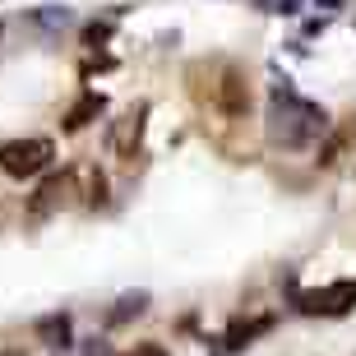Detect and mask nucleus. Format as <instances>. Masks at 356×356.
Returning a JSON list of instances; mask_svg holds the SVG:
<instances>
[{
	"label": "nucleus",
	"mask_w": 356,
	"mask_h": 356,
	"mask_svg": "<svg viewBox=\"0 0 356 356\" xmlns=\"http://www.w3.org/2000/svg\"><path fill=\"white\" fill-rule=\"evenodd\" d=\"M268 329H273V319H268V315L250 319V324H236V329L227 333V347L236 352V347H245V343H250V338H259V333H268Z\"/></svg>",
	"instance_id": "8"
},
{
	"label": "nucleus",
	"mask_w": 356,
	"mask_h": 356,
	"mask_svg": "<svg viewBox=\"0 0 356 356\" xmlns=\"http://www.w3.org/2000/svg\"><path fill=\"white\" fill-rule=\"evenodd\" d=\"M65 190H70V176H47V181L38 185V195H33V204H28V218L38 222V218H47V213L65 199Z\"/></svg>",
	"instance_id": "6"
},
{
	"label": "nucleus",
	"mask_w": 356,
	"mask_h": 356,
	"mask_svg": "<svg viewBox=\"0 0 356 356\" xmlns=\"http://www.w3.org/2000/svg\"><path fill=\"white\" fill-rule=\"evenodd\" d=\"M319 134H329V111L305 102L287 79H277L268 92V139L277 148H310Z\"/></svg>",
	"instance_id": "1"
},
{
	"label": "nucleus",
	"mask_w": 356,
	"mask_h": 356,
	"mask_svg": "<svg viewBox=\"0 0 356 356\" xmlns=\"http://www.w3.org/2000/svg\"><path fill=\"white\" fill-rule=\"evenodd\" d=\"M38 24H47V28H60V24H70V10H65V5L56 10V5H51L47 14H38Z\"/></svg>",
	"instance_id": "11"
},
{
	"label": "nucleus",
	"mask_w": 356,
	"mask_h": 356,
	"mask_svg": "<svg viewBox=\"0 0 356 356\" xmlns=\"http://www.w3.org/2000/svg\"><path fill=\"white\" fill-rule=\"evenodd\" d=\"M97 111H102V92H83L79 102L65 111V130H83V125H88Z\"/></svg>",
	"instance_id": "7"
},
{
	"label": "nucleus",
	"mask_w": 356,
	"mask_h": 356,
	"mask_svg": "<svg viewBox=\"0 0 356 356\" xmlns=\"http://www.w3.org/2000/svg\"><path fill=\"white\" fill-rule=\"evenodd\" d=\"M144 305H148V296H144V291H139V296H125V301H120V310H111V324H120V319L139 315Z\"/></svg>",
	"instance_id": "9"
},
{
	"label": "nucleus",
	"mask_w": 356,
	"mask_h": 356,
	"mask_svg": "<svg viewBox=\"0 0 356 356\" xmlns=\"http://www.w3.org/2000/svg\"><path fill=\"white\" fill-rule=\"evenodd\" d=\"M51 158H56V144H51V139H42V134H28V139L0 144V172L14 176V181H28V176L47 172Z\"/></svg>",
	"instance_id": "2"
},
{
	"label": "nucleus",
	"mask_w": 356,
	"mask_h": 356,
	"mask_svg": "<svg viewBox=\"0 0 356 356\" xmlns=\"http://www.w3.org/2000/svg\"><path fill=\"white\" fill-rule=\"evenodd\" d=\"M213 106L222 111V116H245L250 111V88H245V70L232 65V60H222V70H218V83H213Z\"/></svg>",
	"instance_id": "4"
},
{
	"label": "nucleus",
	"mask_w": 356,
	"mask_h": 356,
	"mask_svg": "<svg viewBox=\"0 0 356 356\" xmlns=\"http://www.w3.org/2000/svg\"><path fill=\"white\" fill-rule=\"evenodd\" d=\"M291 305H296L301 315H347V310L356 305V277H343V282H333V287L296 291Z\"/></svg>",
	"instance_id": "3"
},
{
	"label": "nucleus",
	"mask_w": 356,
	"mask_h": 356,
	"mask_svg": "<svg viewBox=\"0 0 356 356\" xmlns=\"http://www.w3.org/2000/svg\"><path fill=\"white\" fill-rule=\"evenodd\" d=\"M106 38H111V19H102V24H88V28H83V47H102Z\"/></svg>",
	"instance_id": "10"
},
{
	"label": "nucleus",
	"mask_w": 356,
	"mask_h": 356,
	"mask_svg": "<svg viewBox=\"0 0 356 356\" xmlns=\"http://www.w3.org/2000/svg\"><path fill=\"white\" fill-rule=\"evenodd\" d=\"M144 116H148V106H130L125 116L116 120V130H111V148H116L120 158H134V148H139V134H144Z\"/></svg>",
	"instance_id": "5"
}]
</instances>
